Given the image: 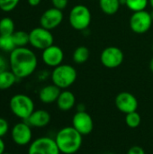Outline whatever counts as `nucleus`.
Segmentation results:
<instances>
[{"mask_svg": "<svg viewBox=\"0 0 153 154\" xmlns=\"http://www.w3.org/2000/svg\"><path fill=\"white\" fill-rule=\"evenodd\" d=\"M9 63L11 71L17 79L31 76L36 69L38 60L35 53L26 47H17L10 52Z\"/></svg>", "mask_w": 153, "mask_h": 154, "instance_id": "1", "label": "nucleus"}, {"mask_svg": "<svg viewBox=\"0 0 153 154\" xmlns=\"http://www.w3.org/2000/svg\"><path fill=\"white\" fill-rule=\"evenodd\" d=\"M54 139L61 154L77 153L81 149L83 143V135L73 126L61 128L56 134Z\"/></svg>", "mask_w": 153, "mask_h": 154, "instance_id": "2", "label": "nucleus"}, {"mask_svg": "<svg viewBox=\"0 0 153 154\" xmlns=\"http://www.w3.org/2000/svg\"><path fill=\"white\" fill-rule=\"evenodd\" d=\"M77 78L76 69L69 64H60L53 68L51 72L52 84L63 90L70 88L76 82Z\"/></svg>", "mask_w": 153, "mask_h": 154, "instance_id": "3", "label": "nucleus"}, {"mask_svg": "<svg viewBox=\"0 0 153 154\" xmlns=\"http://www.w3.org/2000/svg\"><path fill=\"white\" fill-rule=\"evenodd\" d=\"M9 107L12 113L23 121H26L35 110L33 100L24 94L13 96L9 101Z\"/></svg>", "mask_w": 153, "mask_h": 154, "instance_id": "4", "label": "nucleus"}, {"mask_svg": "<svg viewBox=\"0 0 153 154\" xmlns=\"http://www.w3.org/2000/svg\"><path fill=\"white\" fill-rule=\"evenodd\" d=\"M92 15L89 8L85 5H77L73 6L69 14L70 26L76 31H84L91 23Z\"/></svg>", "mask_w": 153, "mask_h": 154, "instance_id": "5", "label": "nucleus"}, {"mask_svg": "<svg viewBox=\"0 0 153 154\" xmlns=\"http://www.w3.org/2000/svg\"><path fill=\"white\" fill-rule=\"evenodd\" d=\"M28 154H61L55 139L48 136L39 137L33 140L28 148Z\"/></svg>", "mask_w": 153, "mask_h": 154, "instance_id": "6", "label": "nucleus"}, {"mask_svg": "<svg viewBox=\"0 0 153 154\" xmlns=\"http://www.w3.org/2000/svg\"><path fill=\"white\" fill-rule=\"evenodd\" d=\"M29 43L35 49L44 50L53 44L54 38L50 30L43 27H36L29 32Z\"/></svg>", "mask_w": 153, "mask_h": 154, "instance_id": "7", "label": "nucleus"}, {"mask_svg": "<svg viewBox=\"0 0 153 154\" xmlns=\"http://www.w3.org/2000/svg\"><path fill=\"white\" fill-rule=\"evenodd\" d=\"M152 19L150 12L143 10L133 13L130 17V28L137 34H143L147 32L152 25Z\"/></svg>", "mask_w": 153, "mask_h": 154, "instance_id": "8", "label": "nucleus"}, {"mask_svg": "<svg viewBox=\"0 0 153 154\" xmlns=\"http://www.w3.org/2000/svg\"><path fill=\"white\" fill-rule=\"evenodd\" d=\"M124 60L123 51L116 46H109L105 48L100 55L102 65L107 69H116L120 67Z\"/></svg>", "mask_w": 153, "mask_h": 154, "instance_id": "9", "label": "nucleus"}, {"mask_svg": "<svg viewBox=\"0 0 153 154\" xmlns=\"http://www.w3.org/2000/svg\"><path fill=\"white\" fill-rule=\"evenodd\" d=\"M11 138L18 146L29 145L32 142V126L26 121L15 124L11 130Z\"/></svg>", "mask_w": 153, "mask_h": 154, "instance_id": "10", "label": "nucleus"}, {"mask_svg": "<svg viewBox=\"0 0 153 154\" xmlns=\"http://www.w3.org/2000/svg\"><path fill=\"white\" fill-rule=\"evenodd\" d=\"M72 126L83 136L90 134L94 130V121L87 111H77L72 117Z\"/></svg>", "mask_w": 153, "mask_h": 154, "instance_id": "11", "label": "nucleus"}, {"mask_svg": "<svg viewBox=\"0 0 153 154\" xmlns=\"http://www.w3.org/2000/svg\"><path fill=\"white\" fill-rule=\"evenodd\" d=\"M115 105L121 113L127 115L137 111L139 102L134 95H133L130 92L124 91L119 93L115 97Z\"/></svg>", "mask_w": 153, "mask_h": 154, "instance_id": "12", "label": "nucleus"}, {"mask_svg": "<svg viewBox=\"0 0 153 154\" xmlns=\"http://www.w3.org/2000/svg\"><path fill=\"white\" fill-rule=\"evenodd\" d=\"M63 21V13L61 10L51 7L43 12L40 18L41 26L47 30H53L57 28Z\"/></svg>", "mask_w": 153, "mask_h": 154, "instance_id": "13", "label": "nucleus"}, {"mask_svg": "<svg viewBox=\"0 0 153 154\" xmlns=\"http://www.w3.org/2000/svg\"><path fill=\"white\" fill-rule=\"evenodd\" d=\"M41 59L45 65L51 68H56L57 66L62 64L64 52L60 47L52 44L42 51Z\"/></svg>", "mask_w": 153, "mask_h": 154, "instance_id": "14", "label": "nucleus"}, {"mask_svg": "<svg viewBox=\"0 0 153 154\" xmlns=\"http://www.w3.org/2000/svg\"><path fill=\"white\" fill-rule=\"evenodd\" d=\"M50 120L51 116L47 110L37 109L32 112L26 122L33 128H43L50 124Z\"/></svg>", "mask_w": 153, "mask_h": 154, "instance_id": "15", "label": "nucleus"}, {"mask_svg": "<svg viewBox=\"0 0 153 154\" xmlns=\"http://www.w3.org/2000/svg\"><path fill=\"white\" fill-rule=\"evenodd\" d=\"M61 92V89L54 84L47 85L41 88L39 92V98L43 104L55 103Z\"/></svg>", "mask_w": 153, "mask_h": 154, "instance_id": "16", "label": "nucleus"}, {"mask_svg": "<svg viewBox=\"0 0 153 154\" xmlns=\"http://www.w3.org/2000/svg\"><path fill=\"white\" fill-rule=\"evenodd\" d=\"M58 108L62 112H68L76 105V97L73 92L64 89L60 92L57 101H56Z\"/></svg>", "mask_w": 153, "mask_h": 154, "instance_id": "17", "label": "nucleus"}, {"mask_svg": "<svg viewBox=\"0 0 153 154\" xmlns=\"http://www.w3.org/2000/svg\"><path fill=\"white\" fill-rule=\"evenodd\" d=\"M98 2L100 9L107 15L115 14L121 6L120 0H98Z\"/></svg>", "mask_w": 153, "mask_h": 154, "instance_id": "18", "label": "nucleus"}, {"mask_svg": "<svg viewBox=\"0 0 153 154\" xmlns=\"http://www.w3.org/2000/svg\"><path fill=\"white\" fill-rule=\"evenodd\" d=\"M16 76L8 70H5L0 73V90H5L10 88L16 82Z\"/></svg>", "mask_w": 153, "mask_h": 154, "instance_id": "19", "label": "nucleus"}, {"mask_svg": "<svg viewBox=\"0 0 153 154\" xmlns=\"http://www.w3.org/2000/svg\"><path fill=\"white\" fill-rule=\"evenodd\" d=\"M89 55H90V52H89V50L87 47L78 46L74 51L73 55H72V59H73L75 63L83 64V63L87 61V60L89 59Z\"/></svg>", "mask_w": 153, "mask_h": 154, "instance_id": "20", "label": "nucleus"}, {"mask_svg": "<svg viewBox=\"0 0 153 154\" xmlns=\"http://www.w3.org/2000/svg\"><path fill=\"white\" fill-rule=\"evenodd\" d=\"M14 32V23L10 17L0 20V35H12Z\"/></svg>", "mask_w": 153, "mask_h": 154, "instance_id": "21", "label": "nucleus"}, {"mask_svg": "<svg viewBox=\"0 0 153 154\" xmlns=\"http://www.w3.org/2000/svg\"><path fill=\"white\" fill-rule=\"evenodd\" d=\"M13 40L14 44L17 47H25L30 40H29V33L23 31H16L13 33Z\"/></svg>", "mask_w": 153, "mask_h": 154, "instance_id": "22", "label": "nucleus"}, {"mask_svg": "<svg viewBox=\"0 0 153 154\" xmlns=\"http://www.w3.org/2000/svg\"><path fill=\"white\" fill-rule=\"evenodd\" d=\"M149 5V0H126L125 5L132 12H140L146 9Z\"/></svg>", "mask_w": 153, "mask_h": 154, "instance_id": "23", "label": "nucleus"}, {"mask_svg": "<svg viewBox=\"0 0 153 154\" xmlns=\"http://www.w3.org/2000/svg\"><path fill=\"white\" fill-rule=\"evenodd\" d=\"M141 123H142V117L137 111L125 115V124L129 128L135 129L140 126Z\"/></svg>", "mask_w": 153, "mask_h": 154, "instance_id": "24", "label": "nucleus"}, {"mask_svg": "<svg viewBox=\"0 0 153 154\" xmlns=\"http://www.w3.org/2000/svg\"><path fill=\"white\" fill-rule=\"evenodd\" d=\"M12 35H0V49L6 52H11L16 48Z\"/></svg>", "mask_w": 153, "mask_h": 154, "instance_id": "25", "label": "nucleus"}, {"mask_svg": "<svg viewBox=\"0 0 153 154\" xmlns=\"http://www.w3.org/2000/svg\"><path fill=\"white\" fill-rule=\"evenodd\" d=\"M20 0H0V9L4 12H11L13 11Z\"/></svg>", "mask_w": 153, "mask_h": 154, "instance_id": "26", "label": "nucleus"}, {"mask_svg": "<svg viewBox=\"0 0 153 154\" xmlns=\"http://www.w3.org/2000/svg\"><path fill=\"white\" fill-rule=\"evenodd\" d=\"M9 131V124L6 119L0 117V137L3 138Z\"/></svg>", "mask_w": 153, "mask_h": 154, "instance_id": "27", "label": "nucleus"}, {"mask_svg": "<svg viewBox=\"0 0 153 154\" xmlns=\"http://www.w3.org/2000/svg\"><path fill=\"white\" fill-rule=\"evenodd\" d=\"M53 7L63 11L69 4V0H51Z\"/></svg>", "mask_w": 153, "mask_h": 154, "instance_id": "28", "label": "nucleus"}, {"mask_svg": "<svg viewBox=\"0 0 153 154\" xmlns=\"http://www.w3.org/2000/svg\"><path fill=\"white\" fill-rule=\"evenodd\" d=\"M127 154H146V152L142 147L138 146V145H134L128 150Z\"/></svg>", "mask_w": 153, "mask_h": 154, "instance_id": "29", "label": "nucleus"}, {"mask_svg": "<svg viewBox=\"0 0 153 154\" xmlns=\"http://www.w3.org/2000/svg\"><path fill=\"white\" fill-rule=\"evenodd\" d=\"M7 64H6V61H5V60L0 55V73L1 72H3V71H5V70H6V66Z\"/></svg>", "mask_w": 153, "mask_h": 154, "instance_id": "30", "label": "nucleus"}, {"mask_svg": "<svg viewBox=\"0 0 153 154\" xmlns=\"http://www.w3.org/2000/svg\"><path fill=\"white\" fill-rule=\"evenodd\" d=\"M5 143L3 141V139L0 137V154L5 153Z\"/></svg>", "mask_w": 153, "mask_h": 154, "instance_id": "31", "label": "nucleus"}, {"mask_svg": "<svg viewBox=\"0 0 153 154\" xmlns=\"http://www.w3.org/2000/svg\"><path fill=\"white\" fill-rule=\"evenodd\" d=\"M41 1V0H28V3H29V5H32V6H37V5H40Z\"/></svg>", "mask_w": 153, "mask_h": 154, "instance_id": "32", "label": "nucleus"}, {"mask_svg": "<svg viewBox=\"0 0 153 154\" xmlns=\"http://www.w3.org/2000/svg\"><path fill=\"white\" fill-rule=\"evenodd\" d=\"M77 111H86V107L83 104H78L77 106Z\"/></svg>", "mask_w": 153, "mask_h": 154, "instance_id": "33", "label": "nucleus"}, {"mask_svg": "<svg viewBox=\"0 0 153 154\" xmlns=\"http://www.w3.org/2000/svg\"><path fill=\"white\" fill-rule=\"evenodd\" d=\"M149 67H150V69H151V71L153 73V57L151 58V61H150V65H149Z\"/></svg>", "mask_w": 153, "mask_h": 154, "instance_id": "34", "label": "nucleus"}, {"mask_svg": "<svg viewBox=\"0 0 153 154\" xmlns=\"http://www.w3.org/2000/svg\"><path fill=\"white\" fill-rule=\"evenodd\" d=\"M149 5H151V6L152 7L153 9V0H149Z\"/></svg>", "mask_w": 153, "mask_h": 154, "instance_id": "35", "label": "nucleus"}, {"mask_svg": "<svg viewBox=\"0 0 153 154\" xmlns=\"http://www.w3.org/2000/svg\"><path fill=\"white\" fill-rule=\"evenodd\" d=\"M150 14H151V19H152V21H153V9L151 12H150Z\"/></svg>", "mask_w": 153, "mask_h": 154, "instance_id": "36", "label": "nucleus"}, {"mask_svg": "<svg viewBox=\"0 0 153 154\" xmlns=\"http://www.w3.org/2000/svg\"><path fill=\"white\" fill-rule=\"evenodd\" d=\"M3 154H11V153H8V152H5V153H3Z\"/></svg>", "mask_w": 153, "mask_h": 154, "instance_id": "37", "label": "nucleus"}, {"mask_svg": "<svg viewBox=\"0 0 153 154\" xmlns=\"http://www.w3.org/2000/svg\"><path fill=\"white\" fill-rule=\"evenodd\" d=\"M107 154H114V153H107Z\"/></svg>", "mask_w": 153, "mask_h": 154, "instance_id": "38", "label": "nucleus"}, {"mask_svg": "<svg viewBox=\"0 0 153 154\" xmlns=\"http://www.w3.org/2000/svg\"><path fill=\"white\" fill-rule=\"evenodd\" d=\"M87 154H91V153H87Z\"/></svg>", "mask_w": 153, "mask_h": 154, "instance_id": "39", "label": "nucleus"}, {"mask_svg": "<svg viewBox=\"0 0 153 154\" xmlns=\"http://www.w3.org/2000/svg\"><path fill=\"white\" fill-rule=\"evenodd\" d=\"M152 49H153V46H152Z\"/></svg>", "mask_w": 153, "mask_h": 154, "instance_id": "40", "label": "nucleus"}]
</instances>
